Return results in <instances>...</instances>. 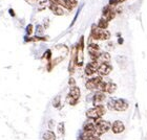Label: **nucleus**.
<instances>
[{
	"instance_id": "nucleus-1",
	"label": "nucleus",
	"mask_w": 147,
	"mask_h": 140,
	"mask_svg": "<svg viewBox=\"0 0 147 140\" xmlns=\"http://www.w3.org/2000/svg\"><path fill=\"white\" fill-rule=\"evenodd\" d=\"M129 104L128 101L122 98H110L107 101V108L111 111H119V112H123L128 109Z\"/></svg>"
},
{
	"instance_id": "nucleus-2",
	"label": "nucleus",
	"mask_w": 147,
	"mask_h": 140,
	"mask_svg": "<svg viewBox=\"0 0 147 140\" xmlns=\"http://www.w3.org/2000/svg\"><path fill=\"white\" fill-rule=\"evenodd\" d=\"M90 38L95 41H107L110 38V33L105 29V31H102V29H99L97 27V25L94 24L92 26V31H90Z\"/></svg>"
},
{
	"instance_id": "nucleus-3",
	"label": "nucleus",
	"mask_w": 147,
	"mask_h": 140,
	"mask_svg": "<svg viewBox=\"0 0 147 140\" xmlns=\"http://www.w3.org/2000/svg\"><path fill=\"white\" fill-rule=\"evenodd\" d=\"M95 125H96L95 135L97 137H100L101 135L107 133L110 130V128H111V123H110L109 121L103 120V119H101V118L95 120Z\"/></svg>"
},
{
	"instance_id": "nucleus-4",
	"label": "nucleus",
	"mask_w": 147,
	"mask_h": 140,
	"mask_svg": "<svg viewBox=\"0 0 147 140\" xmlns=\"http://www.w3.org/2000/svg\"><path fill=\"white\" fill-rule=\"evenodd\" d=\"M105 113H106V109H105V107L102 105V106L94 107L92 109L87 110V111H86V116H87V118H89V119L97 120V119L101 118Z\"/></svg>"
},
{
	"instance_id": "nucleus-5",
	"label": "nucleus",
	"mask_w": 147,
	"mask_h": 140,
	"mask_svg": "<svg viewBox=\"0 0 147 140\" xmlns=\"http://www.w3.org/2000/svg\"><path fill=\"white\" fill-rule=\"evenodd\" d=\"M81 96V90H80L79 87L77 86H74V87H71L69 89V93L67 95V103L71 106H75V105L78 104L79 101V98Z\"/></svg>"
},
{
	"instance_id": "nucleus-6",
	"label": "nucleus",
	"mask_w": 147,
	"mask_h": 140,
	"mask_svg": "<svg viewBox=\"0 0 147 140\" xmlns=\"http://www.w3.org/2000/svg\"><path fill=\"white\" fill-rule=\"evenodd\" d=\"M83 49H84V37H81L79 43L76 45L77 50V66H82L84 61V55H83Z\"/></svg>"
},
{
	"instance_id": "nucleus-7",
	"label": "nucleus",
	"mask_w": 147,
	"mask_h": 140,
	"mask_svg": "<svg viewBox=\"0 0 147 140\" xmlns=\"http://www.w3.org/2000/svg\"><path fill=\"white\" fill-rule=\"evenodd\" d=\"M102 15H103L102 18H104L107 22L111 21V20L115 19V17H116V15H117L116 9L110 5H106L104 9H103V11H102Z\"/></svg>"
},
{
	"instance_id": "nucleus-8",
	"label": "nucleus",
	"mask_w": 147,
	"mask_h": 140,
	"mask_svg": "<svg viewBox=\"0 0 147 140\" xmlns=\"http://www.w3.org/2000/svg\"><path fill=\"white\" fill-rule=\"evenodd\" d=\"M103 79H102L101 76H95V77H92V79H89L87 82L85 83V87L86 89H88L90 91L92 90H96V89H98V86L99 84L102 82Z\"/></svg>"
},
{
	"instance_id": "nucleus-9",
	"label": "nucleus",
	"mask_w": 147,
	"mask_h": 140,
	"mask_svg": "<svg viewBox=\"0 0 147 140\" xmlns=\"http://www.w3.org/2000/svg\"><path fill=\"white\" fill-rule=\"evenodd\" d=\"M99 63L97 61H92L87 63L85 66V69H84V72L87 76H92L94 75L96 72H97V70H98L99 67Z\"/></svg>"
},
{
	"instance_id": "nucleus-10",
	"label": "nucleus",
	"mask_w": 147,
	"mask_h": 140,
	"mask_svg": "<svg viewBox=\"0 0 147 140\" xmlns=\"http://www.w3.org/2000/svg\"><path fill=\"white\" fill-rule=\"evenodd\" d=\"M111 71H113V66L109 63H102V64L99 65L98 70H97L99 76H101V77L108 75Z\"/></svg>"
},
{
	"instance_id": "nucleus-11",
	"label": "nucleus",
	"mask_w": 147,
	"mask_h": 140,
	"mask_svg": "<svg viewBox=\"0 0 147 140\" xmlns=\"http://www.w3.org/2000/svg\"><path fill=\"white\" fill-rule=\"evenodd\" d=\"M105 99H106V94L101 91H97L94 94V97H92V104L95 107L102 106L103 103L105 101Z\"/></svg>"
},
{
	"instance_id": "nucleus-12",
	"label": "nucleus",
	"mask_w": 147,
	"mask_h": 140,
	"mask_svg": "<svg viewBox=\"0 0 147 140\" xmlns=\"http://www.w3.org/2000/svg\"><path fill=\"white\" fill-rule=\"evenodd\" d=\"M110 130L113 131V134H121L124 132L125 130V125H124V122L121 121V120H116L111 123V128Z\"/></svg>"
},
{
	"instance_id": "nucleus-13",
	"label": "nucleus",
	"mask_w": 147,
	"mask_h": 140,
	"mask_svg": "<svg viewBox=\"0 0 147 140\" xmlns=\"http://www.w3.org/2000/svg\"><path fill=\"white\" fill-rule=\"evenodd\" d=\"M77 4H78L77 0H60L59 1V5L61 6L62 9H66L68 11L75 9Z\"/></svg>"
},
{
	"instance_id": "nucleus-14",
	"label": "nucleus",
	"mask_w": 147,
	"mask_h": 140,
	"mask_svg": "<svg viewBox=\"0 0 147 140\" xmlns=\"http://www.w3.org/2000/svg\"><path fill=\"white\" fill-rule=\"evenodd\" d=\"M49 9L52 11L53 14L56 16H63L64 15V11L60 5H55V4H49Z\"/></svg>"
},
{
	"instance_id": "nucleus-15",
	"label": "nucleus",
	"mask_w": 147,
	"mask_h": 140,
	"mask_svg": "<svg viewBox=\"0 0 147 140\" xmlns=\"http://www.w3.org/2000/svg\"><path fill=\"white\" fill-rule=\"evenodd\" d=\"M99 64H102V63H109L110 62V55L108 52H100L99 55V58L97 60Z\"/></svg>"
},
{
	"instance_id": "nucleus-16",
	"label": "nucleus",
	"mask_w": 147,
	"mask_h": 140,
	"mask_svg": "<svg viewBox=\"0 0 147 140\" xmlns=\"http://www.w3.org/2000/svg\"><path fill=\"white\" fill-rule=\"evenodd\" d=\"M96 125L94 121H85L83 125V131L84 132H95Z\"/></svg>"
},
{
	"instance_id": "nucleus-17",
	"label": "nucleus",
	"mask_w": 147,
	"mask_h": 140,
	"mask_svg": "<svg viewBox=\"0 0 147 140\" xmlns=\"http://www.w3.org/2000/svg\"><path fill=\"white\" fill-rule=\"evenodd\" d=\"M43 140H56V135L53 131H45L42 135Z\"/></svg>"
},
{
	"instance_id": "nucleus-18",
	"label": "nucleus",
	"mask_w": 147,
	"mask_h": 140,
	"mask_svg": "<svg viewBox=\"0 0 147 140\" xmlns=\"http://www.w3.org/2000/svg\"><path fill=\"white\" fill-rule=\"evenodd\" d=\"M108 23H109V22L106 21L104 18H101L100 20H99L98 24H97V27H98L99 29L105 31V29H107V27H108Z\"/></svg>"
},
{
	"instance_id": "nucleus-19",
	"label": "nucleus",
	"mask_w": 147,
	"mask_h": 140,
	"mask_svg": "<svg viewBox=\"0 0 147 140\" xmlns=\"http://www.w3.org/2000/svg\"><path fill=\"white\" fill-rule=\"evenodd\" d=\"M60 104H61V96L58 95V96H56L54 101H53V106L55 107V108H59V107H60Z\"/></svg>"
},
{
	"instance_id": "nucleus-20",
	"label": "nucleus",
	"mask_w": 147,
	"mask_h": 140,
	"mask_svg": "<svg viewBox=\"0 0 147 140\" xmlns=\"http://www.w3.org/2000/svg\"><path fill=\"white\" fill-rule=\"evenodd\" d=\"M36 37H41L43 35V27L41 25H37L36 27Z\"/></svg>"
},
{
	"instance_id": "nucleus-21",
	"label": "nucleus",
	"mask_w": 147,
	"mask_h": 140,
	"mask_svg": "<svg viewBox=\"0 0 147 140\" xmlns=\"http://www.w3.org/2000/svg\"><path fill=\"white\" fill-rule=\"evenodd\" d=\"M43 58L46 59V60L49 62V61H51V59H52V51H51V50H46Z\"/></svg>"
},
{
	"instance_id": "nucleus-22",
	"label": "nucleus",
	"mask_w": 147,
	"mask_h": 140,
	"mask_svg": "<svg viewBox=\"0 0 147 140\" xmlns=\"http://www.w3.org/2000/svg\"><path fill=\"white\" fill-rule=\"evenodd\" d=\"M32 34H33V25L28 24V26H26V35H28V36H31Z\"/></svg>"
},
{
	"instance_id": "nucleus-23",
	"label": "nucleus",
	"mask_w": 147,
	"mask_h": 140,
	"mask_svg": "<svg viewBox=\"0 0 147 140\" xmlns=\"http://www.w3.org/2000/svg\"><path fill=\"white\" fill-rule=\"evenodd\" d=\"M119 3H118V0H109V2H108V5L113 6V7H115L116 5H118Z\"/></svg>"
},
{
	"instance_id": "nucleus-24",
	"label": "nucleus",
	"mask_w": 147,
	"mask_h": 140,
	"mask_svg": "<svg viewBox=\"0 0 147 140\" xmlns=\"http://www.w3.org/2000/svg\"><path fill=\"white\" fill-rule=\"evenodd\" d=\"M68 85L71 86V87L76 86V81H75V79H74V77H69V79H68Z\"/></svg>"
},
{
	"instance_id": "nucleus-25",
	"label": "nucleus",
	"mask_w": 147,
	"mask_h": 140,
	"mask_svg": "<svg viewBox=\"0 0 147 140\" xmlns=\"http://www.w3.org/2000/svg\"><path fill=\"white\" fill-rule=\"evenodd\" d=\"M58 131H59V133H60L61 135L63 134V132H64V125H63V123H60V125H59Z\"/></svg>"
},
{
	"instance_id": "nucleus-26",
	"label": "nucleus",
	"mask_w": 147,
	"mask_h": 140,
	"mask_svg": "<svg viewBox=\"0 0 147 140\" xmlns=\"http://www.w3.org/2000/svg\"><path fill=\"white\" fill-rule=\"evenodd\" d=\"M24 1L26 3H28V4H31V5H34V4H36L38 2V0H24Z\"/></svg>"
},
{
	"instance_id": "nucleus-27",
	"label": "nucleus",
	"mask_w": 147,
	"mask_h": 140,
	"mask_svg": "<svg viewBox=\"0 0 147 140\" xmlns=\"http://www.w3.org/2000/svg\"><path fill=\"white\" fill-rule=\"evenodd\" d=\"M49 4H55V5H59V1L60 0H47Z\"/></svg>"
},
{
	"instance_id": "nucleus-28",
	"label": "nucleus",
	"mask_w": 147,
	"mask_h": 140,
	"mask_svg": "<svg viewBox=\"0 0 147 140\" xmlns=\"http://www.w3.org/2000/svg\"><path fill=\"white\" fill-rule=\"evenodd\" d=\"M89 140H101V139H100V137H96V136H94V137L90 138Z\"/></svg>"
},
{
	"instance_id": "nucleus-29",
	"label": "nucleus",
	"mask_w": 147,
	"mask_h": 140,
	"mask_svg": "<svg viewBox=\"0 0 147 140\" xmlns=\"http://www.w3.org/2000/svg\"><path fill=\"white\" fill-rule=\"evenodd\" d=\"M9 13H11V15H12V16H14V15H15V13L13 12V9H9Z\"/></svg>"
},
{
	"instance_id": "nucleus-30",
	"label": "nucleus",
	"mask_w": 147,
	"mask_h": 140,
	"mask_svg": "<svg viewBox=\"0 0 147 140\" xmlns=\"http://www.w3.org/2000/svg\"><path fill=\"white\" fill-rule=\"evenodd\" d=\"M126 0H118V3H122V2H125Z\"/></svg>"
},
{
	"instance_id": "nucleus-31",
	"label": "nucleus",
	"mask_w": 147,
	"mask_h": 140,
	"mask_svg": "<svg viewBox=\"0 0 147 140\" xmlns=\"http://www.w3.org/2000/svg\"><path fill=\"white\" fill-rule=\"evenodd\" d=\"M123 43V39H121V38H120L119 39V44H122Z\"/></svg>"
}]
</instances>
